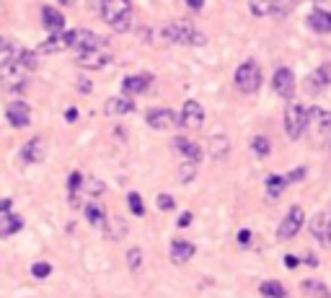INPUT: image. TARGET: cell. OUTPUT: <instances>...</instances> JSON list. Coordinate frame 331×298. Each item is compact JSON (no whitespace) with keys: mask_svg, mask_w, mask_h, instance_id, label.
I'll list each match as a JSON object with an SVG mask.
<instances>
[{"mask_svg":"<svg viewBox=\"0 0 331 298\" xmlns=\"http://www.w3.org/2000/svg\"><path fill=\"white\" fill-rule=\"evenodd\" d=\"M101 18L119 34L132 26V0H101Z\"/></svg>","mask_w":331,"mask_h":298,"instance_id":"cell-2","label":"cell"},{"mask_svg":"<svg viewBox=\"0 0 331 298\" xmlns=\"http://www.w3.org/2000/svg\"><path fill=\"white\" fill-rule=\"evenodd\" d=\"M127 202H130V210L135 212V216H145V205H143V197L137 192H130L127 195Z\"/></svg>","mask_w":331,"mask_h":298,"instance_id":"cell-35","label":"cell"},{"mask_svg":"<svg viewBox=\"0 0 331 298\" xmlns=\"http://www.w3.org/2000/svg\"><path fill=\"white\" fill-rule=\"evenodd\" d=\"M150 80H153V75H150V73H137V75H130V78H124V80H122V91H124V96L143 94V91L150 86Z\"/></svg>","mask_w":331,"mask_h":298,"instance_id":"cell-15","label":"cell"},{"mask_svg":"<svg viewBox=\"0 0 331 298\" xmlns=\"http://www.w3.org/2000/svg\"><path fill=\"white\" fill-rule=\"evenodd\" d=\"M160 36L166 41H174V45H186V47H202L207 36L194 29L192 24H184V21H174V24H166L160 29Z\"/></svg>","mask_w":331,"mask_h":298,"instance_id":"cell-3","label":"cell"},{"mask_svg":"<svg viewBox=\"0 0 331 298\" xmlns=\"http://www.w3.org/2000/svg\"><path fill=\"white\" fill-rule=\"evenodd\" d=\"M11 207H13V200H11V197H0V216L11 212Z\"/></svg>","mask_w":331,"mask_h":298,"instance_id":"cell-41","label":"cell"},{"mask_svg":"<svg viewBox=\"0 0 331 298\" xmlns=\"http://www.w3.org/2000/svg\"><path fill=\"white\" fill-rule=\"evenodd\" d=\"M47 156V143L41 138H31L23 148H21V161L23 163H41Z\"/></svg>","mask_w":331,"mask_h":298,"instance_id":"cell-11","label":"cell"},{"mask_svg":"<svg viewBox=\"0 0 331 298\" xmlns=\"http://www.w3.org/2000/svg\"><path fill=\"white\" fill-rule=\"evenodd\" d=\"M259 290H262V295H267V298H285V295H287L285 285L277 283V280H264V283L259 285Z\"/></svg>","mask_w":331,"mask_h":298,"instance_id":"cell-27","label":"cell"},{"mask_svg":"<svg viewBox=\"0 0 331 298\" xmlns=\"http://www.w3.org/2000/svg\"><path fill=\"white\" fill-rule=\"evenodd\" d=\"M303 293L308 298H331L328 288L321 283V280H303Z\"/></svg>","mask_w":331,"mask_h":298,"instance_id":"cell-23","label":"cell"},{"mask_svg":"<svg viewBox=\"0 0 331 298\" xmlns=\"http://www.w3.org/2000/svg\"><path fill=\"white\" fill-rule=\"evenodd\" d=\"M75 62L80 65V68H86V70H101L104 65H109L111 62V55L106 52V50H86V52H78V57H75Z\"/></svg>","mask_w":331,"mask_h":298,"instance_id":"cell-7","label":"cell"},{"mask_svg":"<svg viewBox=\"0 0 331 298\" xmlns=\"http://www.w3.org/2000/svg\"><path fill=\"white\" fill-rule=\"evenodd\" d=\"M135 109V101L130 99V96H114V99H109L106 104H104V112L109 114V117H122V114H130Z\"/></svg>","mask_w":331,"mask_h":298,"instance_id":"cell-20","label":"cell"},{"mask_svg":"<svg viewBox=\"0 0 331 298\" xmlns=\"http://www.w3.org/2000/svg\"><path fill=\"white\" fill-rule=\"evenodd\" d=\"M308 127V119H305V109L300 104H287L285 109V133L290 140H298L303 135V130Z\"/></svg>","mask_w":331,"mask_h":298,"instance_id":"cell-5","label":"cell"},{"mask_svg":"<svg viewBox=\"0 0 331 298\" xmlns=\"http://www.w3.org/2000/svg\"><path fill=\"white\" fill-rule=\"evenodd\" d=\"M104 231H106V239H111V241H119L124 233H127V223H124L122 218H111V221H106Z\"/></svg>","mask_w":331,"mask_h":298,"instance_id":"cell-24","label":"cell"},{"mask_svg":"<svg viewBox=\"0 0 331 298\" xmlns=\"http://www.w3.org/2000/svg\"><path fill=\"white\" fill-rule=\"evenodd\" d=\"M186 3H189L192 8H202V3H204V0H186Z\"/></svg>","mask_w":331,"mask_h":298,"instance_id":"cell-46","label":"cell"},{"mask_svg":"<svg viewBox=\"0 0 331 298\" xmlns=\"http://www.w3.org/2000/svg\"><path fill=\"white\" fill-rule=\"evenodd\" d=\"M326 226H328L326 212H318V216L311 221V233H313L318 241H326Z\"/></svg>","mask_w":331,"mask_h":298,"instance_id":"cell-29","label":"cell"},{"mask_svg":"<svg viewBox=\"0 0 331 298\" xmlns=\"http://www.w3.org/2000/svg\"><path fill=\"white\" fill-rule=\"evenodd\" d=\"M70 47H75L78 52L99 50L101 47V39L93 31H88V29H75V31H70Z\"/></svg>","mask_w":331,"mask_h":298,"instance_id":"cell-10","label":"cell"},{"mask_svg":"<svg viewBox=\"0 0 331 298\" xmlns=\"http://www.w3.org/2000/svg\"><path fill=\"white\" fill-rule=\"evenodd\" d=\"M179 122H181L184 127H189V130H197V127H202V124H204V109H202V104L194 101V99L184 101Z\"/></svg>","mask_w":331,"mask_h":298,"instance_id":"cell-8","label":"cell"},{"mask_svg":"<svg viewBox=\"0 0 331 298\" xmlns=\"http://www.w3.org/2000/svg\"><path fill=\"white\" fill-rule=\"evenodd\" d=\"M176 223H179V228H186V226L192 223V212H181V216H179V221H176Z\"/></svg>","mask_w":331,"mask_h":298,"instance_id":"cell-42","label":"cell"},{"mask_svg":"<svg viewBox=\"0 0 331 298\" xmlns=\"http://www.w3.org/2000/svg\"><path fill=\"white\" fill-rule=\"evenodd\" d=\"M60 3H62V6H73V3H75V0H60Z\"/></svg>","mask_w":331,"mask_h":298,"instance_id":"cell-48","label":"cell"},{"mask_svg":"<svg viewBox=\"0 0 331 298\" xmlns=\"http://www.w3.org/2000/svg\"><path fill=\"white\" fill-rule=\"evenodd\" d=\"M194 174H197V163L184 161V163H181V168H179V179L186 184V182H192V179H194Z\"/></svg>","mask_w":331,"mask_h":298,"instance_id":"cell-34","label":"cell"},{"mask_svg":"<svg viewBox=\"0 0 331 298\" xmlns=\"http://www.w3.org/2000/svg\"><path fill=\"white\" fill-rule=\"evenodd\" d=\"M6 117L13 127H26L31 122V107L26 101H11L6 109Z\"/></svg>","mask_w":331,"mask_h":298,"instance_id":"cell-13","label":"cell"},{"mask_svg":"<svg viewBox=\"0 0 331 298\" xmlns=\"http://www.w3.org/2000/svg\"><path fill=\"white\" fill-rule=\"evenodd\" d=\"M50 275H52V265H50V262H34V265H31V278L44 280V278H50Z\"/></svg>","mask_w":331,"mask_h":298,"instance_id":"cell-33","label":"cell"},{"mask_svg":"<svg viewBox=\"0 0 331 298\" xmlns=\"http://www.w3.org/2000/svg\"><path fill=\"white\" fill-rule=\"evenodd\" d=\"M41 24L47 26V31L60 34L65 29V16L60 11H55V8H41Z\"/></svg>","mask_w":331,"mask_h":298,"instance_id":"cell-21","label":"cell"},{"mask_svg":"<svg viewBox=\"0 0 331 298\" xmlns=\"http://www.w3.org/2000/svg\"><path fill=\"white\" fill-rule=\"evenodd\" d=\"M83 189H86L91 197H99V195L104 192V182H99V179H86V182H83Z\"/></svg>","mask_w":331,"mask_h":298,"instance_id":"cell-36","label":"cell"},{"mask_svg":"<svg viewBox=\"0 0 331 298\" xmlns=\"http://www.w3.org/2000/svg\"><path fill=\"white\" fill-rule=\"evenodd\" d=\"M251 148H254V153H256L259 158H264V156H269L272 143H269V138H267V135H256V138L251 140Z\"/></svg>","mask_w":331,"mask_h":298,"instance_id":"cell-30","label":"cell"},{"mask_svg":"<svg viewBox=\"0 0 331 298\" xmlns=\"http://www.w3.org/2000/svg\"><path fill=\"white\" fill-rule=\"evenodd\" d=\"M328 83H331V65L323 62L321 68H316L311 73V78L305 80V86H308V91H323Z\"/></svg>","mask_w":331,"mask_h":298,"instance_id":"cell-18","label":"cell"},{"mask_svg":"<svg viewBox=\"0 0 331 298\" xmlns=\"http://www.w3.org/2000/svg\"><path fill=\"white\" fill-rule=\"evenodd\" d=\"M86 218L91 226H106V212L99 202H88L86 205Z\"/></svg>","mask_w":331,"mask_h":298,"instance_id":"cell-25","label":"cell"},{"mask_svg":"<svg viewBox=\"0 0 331 298\" xmlns=\"http://www.w3.org/2000/svg\"><path fill=\"white\" fill-rule=\"evenodd\" d=\"M308 26L316 31V34H328L331 31V13L326 11H313L308 16Z\"/></svg>","mask_w":331,"mask_h":298,"instance_id":"cell-22","label":"cell"},{"mask_svg":"<svg viewBox=\"0 0 331 298\" xmlns=\"http://www.w3.org/2000/svg\"><path fill=\"white\" fill-rule=\"evenodd\" d=\"M174 148L179 151V156H181L184 161H192V163H199V161H202V148H199L194 140H189V138H176V140H174Z\"/></svg>","mask_w":331,"mask_h":298,"instance_id":"cell-17","label":"cell"},{"mask_svg":"<svg viewBox=\"0 0 331 298\" xmlns=\"http://www.w3.org/2000/svg\"><path fill=\"white\" fill-rule=\"evenodd\" d=\"M303 221H305V212H303V207H290L287 210V216L282 218V223H279V228H277V236H279V241H290L300 228H303Z\"/></svg>","mask_w":331,"mask_h":298,"instance_id":"cell-6","label":"cell"},{"mask_svg":"<svg viewBox=\"0 0 331 298\" xmlns=\"http://www.w3.org/2000/svg\"><path fill=\"white\" fill-rule=\"evenodd\" d=\"M83 174H78V172H73L70 177H67V189H70V195H78V189L83 187Z\"/></svg>","mask_w":331,"mask_h":298,"instance_id":"cell-37","label":"cell"},{"mask_svg":"<svg viewBox=\"0 0 331 298\" xmlns=\"http://www.w3.org/2000/svg\"><path fill=\"white\" fill-rule=\"evenodd\" d=\"M251 239H254L251 231H246V228L238 231V244H241V246H248V244H251Z\"/></svg>","mask_w":331,"mask_h":298,"instance_id":"cell-39","label":"cell"},{"mask_svg":"<svg viewBox=\"0 0 331 298\" xmlns=\"http://www.w3.org/2000/svg\"><path fill=\"white\" fill-rule=\"evenodd\" d=\"M305 265H311V267H318V260H316V254H308V257H305Z\"/></svg>","mask_w":331,"mask_h":298,"instance_id":"cell-45","label":"cell"},{"mask_svg":"<svg viewBox=\"0 0 331 298\" xmlns=\"http://www.w3.org/2000/svg\"><path fill=\"white\" fill-rule=\"evenodd\" d=\"M36 68V52L21 50L13 57H6L0 62V89L8 94H18L23 91V86L29 83V73Z\"/></svg>","mask_w":331,"mask_h":298,"instance_id":"cell-1","label":"cell"},{"mask_svg":"<svg viewBox=\"0 0 331 298\" xmlns=\"http://www.w3.org/2000/svg\"><path fill=\"white\" fill-rule=\"evenodd\" d=\"M300 262H298V257H293V254H287V257H285V267L287 270H295Z\"/></svg>","mask_w":331,"mask_h":298,"instance_id":"cell-43","label":"cell"},{"mask_svg":"<svg viewBox=\"0 0 331 298\" xmlns=\"http://www.w3.org/2000/svg\"><path fill=\"white\" fill-rule=\"evenodd\" d=\"M274 3L277 0H248V8L254 16H274Z\"/></svg>","mask_w":331,"mask_h":298,"instance_id":"cell-26","label":"cell"},{"mask_svg":"<svg viewBox=\"0 0 331 298\" xmlns=\"http://www.w3.org/2000/svg\"><path fill=\"white\" fill-rule=\"evenodd\" d=\"M21 228H23V216H18V212H6V216H0V239H11Z\"/></svg>","mask_w":331,"mask_h":298,"instance_id":"cell-19","label":"cell"},{"mask_svg":"<svg viewBox=\"0 0 331 298\" xmlns=\"http://www.w3.org/2000/svg\"><path fill=\"white\" fill-rule=\"evenodd\" d=\"M272 86H274V91L282 99H290V96L295 94V73L290 70V68H279L274 73V78H272Z\"/></svg>","mask_w":331,"mask_h":298,"instance_id":"cell-9","label":"cell"},{"mask_svg":"<svg viewBox=\"0 0 331 298\" xmlns=\"http://www.w3.org/2000/svg\"><path fill=\"white\" fill-rule=\"evenodd\" d=\"M145 119H148V124L153 127V130H171V127L179 122L171 109H150Z\"/></svg>","mask_w":331,"mask_h":298,"instance_id":"cell-12","label":"cell"},{"mask_svg":"<svg viewBox=\"0 0 331 298\" xmlns=\"http://www.w3.org/2000/svg\"><path fill=\"white\" fill-rule=\"evenodd\" d=\"M160 210H174L176 207V200L171 195H158V202H155Z\"/></svg>","mask_w":331,"mask_h":298,"instance_id":"cell-38","label":"cell"},{"mask_svg":"<svg viewBox=\"0 0 331 298\" xmlns=\"http://www.w3.org/2000/svg\"><path fill=\"white\" fill-rule=\"evenodd\" d=\"M326 241H331V218H328V226H326Z\"/></svg>","mask_w":331,"mask_h":298,"instance_id":"cell-47","label":"cell"},{"mask_svg":"<svg viewBox=\"0 0 331 298\" xmlns=\"http://www.w3.org/2000/svg\"><path fill=\"white\" fill-rule=\"evenodd\" d=\"M235 86H238L241 94H248V96L256 94L262 89V68L254 60L241 62L238 70H235Z\"/></svg>","mask_w":331,"mask_h":298,"instance_id":"cell-4","label":"cell"},{"mask_svg":"<svg viewBox=\"0 0 331 298\" xmlns=\"http://www.w3.org/2000/svg\"><path fill=\"white\" fill-rule=\"evenodd\" d=\"M210 153H212V158H225L228 156V140L223 135H215L212 145H210Z\"/></svg>","mask_w":331,"mask_h":298,"instance_id":"cell-31","label":"cell"},{"mask_svg":"<svg viewBox=\"0 0 331 298\" xmlns=\"http://www.w3.org/2000/svg\"><path fill=\"white\" fill-rule=\"evenodd\" d=\"M285 177H277V174H269L267 177V182H264V187H267V195L272 197V200H277L279 195H282V189H285Z\"/></svg>","mask_w":331,"mask_h":298,"instance_id":"cell-28","label":"cell"},{"mask_svg":"<svg viewBox=\"0 0 331 298\" xmlns=\"http://www.w3.org/2000/svg\"><path fill=\"white\" fill-rule=\"evenodd\" d=\"M70 47V31H60V34H52L47 41L39 45V55H55V52H62Z\"/></svg>","mask_w":331,"mask_h":298,"instance_id":"cell-14","label":"cell"},{"mask_svg":"<svg viewBox=\"0 0 331 298\" xmlns=\"http://www.w3.org/2000/svg\"><path fill=\"white\" fill-rule=\"evenodd\" d=\"M143 262H145V257H143V249H137V246H135V249H130V251H127V265H130V270H132V272H137V270L143 267Z\"/></svg>","mask_w":331,"mask_h":298,"instance_id":"cell-32","label":"cell"},{"mask_svg":"<svg viewBox=\"0 0 331 298\" xmlns=\"http://www.w3.org/2000/svg\"><path fill=\"white\" fill-rule=\"evenodd\" d=\"M305 177V168H295V172H290L287 177H285V182H300Z\"/></svg>","mask_w":331,"mask_h":298,"instance_id":"cell-40","label":"cell"},{"mask_svg":"<svg viewBox=\"0 0 331 298\" xmlns=\"http://www.w3.org/2000/svg\"><path fill=\"white\" fill-rule=\"evenodd\" d=\"M194 244L192 241H184V239H174L171 241V262L174 265H186L192 257H194Z\"/></svg>","mask_w":331,"mask_h":298,"instance_id":"cell-16","label":"cell"},{"mask_svg":"<svg viewBox=\"0 0 331 298\" xmlns=\"http://www.w3.org/2000/svg\"><path fill=\"white\" fill-rule=\"evenodd\" d=\"M65 119H67V122H75V119H78V109H75V107L67 109V112H65Z\"/></svg>","mask_w":331,"mask_h":298,"instance_id":"cell-44","label":"cell"}]
</instances>
